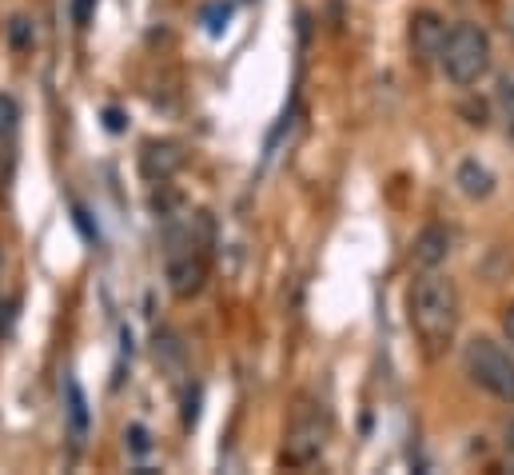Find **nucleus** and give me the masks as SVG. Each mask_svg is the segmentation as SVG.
Masks as SVG:
<instances>
[{"mask_svg":"<svg viewBox=\"0 0 514 475\" xmlns=\"http://www.w3.org/2000/svg\"><path fill=\"white\" fill-rule=\"evenodd\" d=\"M411 324L423 336V344H431V352L447 348L455 340V328H459V288H455V280L427 268L411 288Z\"/></svg>","mask_w":514,"mask_h":475,"instance_id":"1","label":"nucleus"},{"mask_svg":"<svg viewBox=\"0 0 514 475\" xmlns=\"http://www.w3.org/2000/svg\"><path fill=\"white\" fill-rule=\"evenodd\" d=\"M439 64L455 88H471L491 72V36L479 24H455L443 40Z\"/></svg>","mask_w":514,"mask_h":475,"instance_id":"2","label":"nucleus"},{"mask_svg":"<svg viewBox=\"0 0 514 475\" xmlns=\"http://www.w3.org/2000/svg\"><path fill=\"white\" fill-rule=\"evenodd\" d=\"M164 268H168V288L176 300H192L200 296L204 280H208V264L200 252V240L188 224H168V252H164Z\"/></svg>","mask_w":514,"mask_h":475,"instance_id":"3","label":"nucleus"},{"mask_svg":"<svg viewBox=\"0 0 514 475\" xmlns=\"http://www.w3.org/2000/svg\"><path fill=\"white\" fill-rule=\"evenodd\" d=\"M327 436H331V420H327V408L315 404V400H299L291 420H287V436H283V464L291 468H307L311 460L323 456L327 448Z\"/></svg>","mask_w":514,"mask_h":475,"instance_id":"4","label":"nucleus"},{"mask_svg":"<svg viewBox=\"0 0 514 475\" xmlns=\"http://www.w3.org/2000/svg\"><path fill=\"white\" fill-rule=\"evenodd\" d=\"M463 368L483 392H491L503 404H514V356L503 344H495L491 336H475L463 348Z\"/></svg>","mask_w":514,"mask_h":475,"instance_id":"5","label":"nucleus"},{"mask_svg":"<svg viewBox=\"0 0 514 475\" xmlns=\"http://www.w3.org/2000/svg\"><path fill=\"white\" fill-rule=\"evenodd\" d=\"M407 40H411V56H415L419 64L439 60L443 40H447V24H443V16H439V12H415V16H411V32H407Z\"/></svg>","mask_w":514,"mask_h":475,"instance_id":"6","label":"nucleus"},{"mask_svg":"<svg viewBox=\"0 0 514 475\" xmlns=\"http://www.w3.org/2000/svg\"><path fill=\"white\" fill-rule=\"evenodd\" d=\"M184 168V148L176 140H152L140 152V172L148 184H168Z\"/></svg>","mask_w":514,"mask_h":475,"instance_id":"7","label":"nucleus"},{"mask_svg":"<svg viewBox=\"0 0 514 475\" xmlns=\"http://www.w3.org/2000/svg\"><path fill=\"white\" fill-rule=\"evenodd\" d=\"M451 256V232L443 224H427L419 236H415V248H411V260L427 272V268H439L443 260Z\"/></svg>","mask_w":514,"mask_h":475,"instance_id":"8","label":"nucleus"},{"mask_svg":"<svg viewBox=\"0 0 514 475\" xmlns=\"http://www.w3.org/2000/svg\"><path fill=\"white\" fill-rule=\"evenodd\" d=\"M455 184H459V192H463L467 200H487V196L495 192V176H491V168L479 164V160H463L459 172H455Z\"/></svg>","mask_w":514,"mask_h":475,"instance_id":"9","label":"nucleus"},{"mask_svg":"<svg viewBox=\"0 0 514 475\" xmlns=\"http://www.w3.org/2000/svg\"><path fill=\"white\" fill-rule=\"evenodd\" d=\"M64 396H68V420H72V436L80 440L88 432V400L80 392L76 380H64Z\"/></svg>","mask_w":514,"mask_h":475,"instance_id":"10","label":"nucleus"},{"mask_svg":"<svg viewBox=\"0 0 514 475\" xmlns=\"http://www.w3.org/2000/svg\"><path fill=\"white\" fill-rule=\"evenodd\" d=\"M8 44H12V52H32L36 28H32L28 16H12V20H8Z\"/></svg>","mask_w":514,"mask_h":475,"instance_id":"11","label":"nucleus"},{"mask_svg":"<svg viewBox=\"0 0 514 475\" xmlns=\"http://www.w3.org/2000/svg\"><path fill=\"white\" fill-rule=\"evenodd\" d=\"M200 20H204V28H208L212 36H220V32L228 28V20H232V4H228V0H216V4H208V8L200 12Z\"/></svg>","mask_w":514,"mask_h":475,"instance_id":"12","label":"nucleus"},{"mask_svg":"<svg viewBox=\"0 0 514 475\" xmlns=\"http://www.w3.org/2000/svg\"><path fill=\"white\" fill-rule=\"evenodd\" d=\"M16 124H20V104L12 92H0V140H8L16 132Z\"/></svg>","mask_w":514,"mask_h":475,"instance_id":"13","label":"nucleus"},{"mask_svg":"<svg viewBox=\"0 0 514 475\" xmlns=\"http://www.w3.org/2000/svg\"><path fill=\"white\" fill-rule=\"evenodd\" d=\"M124 448H128L136 460H144V456L152 452V432H148L144 424H132V428L124 432Z\"/></svg>","mask_w":514,"mask_h":475,"instance_id":"14","label":"nucleus"},{"mask_svg":"<svg viewBox=\"0 0 514 475\" xmlns=\"http://www.w3.org/2000/svg\"><path fill=\"white\" fill-rule=\"evenodd\" d=\"M499 116H503V124H507V132L514 136V80H503L499 84Z\"/></svg>","mask_w":514,"mask_h":475,"instance_id":"15","label":"nucleus"},{"mask_svg":"<svg viewBox=\"0 0 514 475\" xmlns=\"http://www.w3.org/2000/svg\"><path fill=\"white\" fill-rule=\"evenodd\" d=\"M104 128H108L112 136H120V132L128 128V116H124L120 108H104Z\"/></svg>","mask_w":514,"mask_h":475,"instance_id":"16","label":"nucleus"},{"mask_svg":"<svg viewBox=\"0 0 514 475\" xmlns=\"http://www.w3.org/2000/svg\"><path fill=\"white\" fill-rule=\"evenodd\" d=\"M92 4H96V0H72V20H76L80 28L92 20Z\"/></svg>","mask_w":514,"mask_h":475,"instance_id":"17","label":"nucleus"},{"mask_svg":"<svg viewBox=\"0 0 514 475\" xmlns=\"http://www.w3.org/2000/svg\"><path fill=\"white\" fill-rule=\"evenodd\" d=\"M12 320H16V300H4V304H0V336H8Z\"/></svg>","mask_w":514,"mask_h":475,"instance_id":"18","label":"nucleus"},{"mask_svg":"<svg viewBox=\"0 0 514 475\" xmlns=\"http://www.w3.org/2000/svg\"><path fill=\"white\" fill-rule=\"evenodd\" d=\"M503 328H507V340L514 344V304L507 308V316H503Z\"/></svg>","mask_w":514,"mask_h":475,"instance_id":"19","label":"nucleus"},{"mask_svg":"<svg viewBox=\"0 0 514 475\" xmlns=\"http://www.w3.org/2000/svg\"><path fill=\"white\" fill-rule=\"evenodd\" d=\"M503 444H507V456H511V464H514V420L507 424V440H503Z\"/></svg>","mask_w":514,"mask_h":475,"instance_id":"20","label":"nucleus"},{"mask_svg":"<svg viewBox=\"0 0 514 475\" xmlns=\"http://www.w3.org/2000/svg\"><path fill=\"white\" fill-rule=\"evenodd\" d=\"M507 36H511V40H514V4H511V8H507Z\"/></svg>","mask_w":514,"mask_h":475,"instance_id":"21","label":"nucleus"}]
</instances>
